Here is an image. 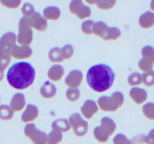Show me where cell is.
I'll list each match as a JSON object with an SVG mask.
<instances>
[{
  "instance_id": "277c9868",
  "label": "cell",
  "mask_w": 154,
  "mask_h": 144,
  "mask_svg": "<svg viewBox=\"0 0 154 144\" xmlns=\"http://www.w3.org/2000/svg\"><path fill=\"white\" fill-rule=\"evenodd\" d=\"M98 104L101 110L108 112H114L123 105L124 96L120 92H115L110 97L102 96L98 99Z\"/></svg>"
},
{
  "instance_id": "2e32d148",
  "label": "cell",
  "mask_w": 154,
  "mask_h": 144,
  "mask_svg": "<svg viewBox=\"0 0 154 144\" xmlns=\"http://www.w3.org/2000/svg\"><path fill=\"white\" fill-rule=\"evenodd\" d=\"M26 105V99L25 96L22 93H16L12 97L10 103V107L12 110L14 111H20L24 108Z\"/></svg>"
},
{
  "instance_id": "d6986e66",
  "label": "cell",
  "mask_w": 154,
  "mask_h": 144,
  "mask_svg": "<svg viewBox=\"0 0 154 144\" xmlns=\"http://www.w3.org/2000/svg\"><path fill=\"white\" fill-rule=\"evenodd\" d=\"M139 25L144 28H149L154 25V13L151 11H146L141 15L139 18Z\"/></svg>"
},
{
  "instance_id": "836d02e7",
  "label": "cell",
  "mask_w": 154,
  "mask_h": 144,
  "mask_svg": "<svg viewBox=\"0 0 154 144\" xmlns=\"http://www.w3.org/2000/svg\"><path fill=\"white\" fill-rule=\"evenodd\" d=\"M63 59H69L74 54V47L71 44H66L61 49Z\"/></svg>"
},
{
  "instance_id": "9a60e30c",
  "label": "cell",
  "mask_w": 154,
  "mask_h": 144,
  "mask_svg": "<svg viewBox=\"0 0 154 144\" xmlns=\"http://www.w3.org/2000/svg\"><path fill=\"white\" fill-rule=\"evenodd\" d=\"M129 95L136 104H141L146 101L147 98V93L144 88L134 87L129 91Z\"/></svg>"
},
{
  "instance_id": "4316f807",
  "label": "cell",
  "mask_w": 154,
  "mask_h": 144,
  "mask_svg": "<svg viewBox=\"0 0 154 144\" xmlns=\"http://www.w3.org/2000/svg\"><path fill=\"white\" fill-rule=\"evenodd\" d=\"M142 76V82L147 86H152L154 85V70H151L144 72Z\"/></svg>"
},
{
  "instance_id": "d6a6232c",
  "label": "cell",
  "mask_w": 154,
  "mask_h": 144,
  "mask_svg": "<svg viewBox=\"0 0 154 144\" xmlns=\"http://www.w3.org/2000/svg\"><path fill=\"white\" fill-rule=\"evenodd\" d=\"M21 12L23 14V16H25V17H30V16L34 14L35 10L34 7H33V5L31 3L26 2L24 3L22 8H21Z\"/></svg>"
},
{
  "instance_id": "d4e9b609",
  "label": "cell",
  "mask_w": 154,
  "mask_h": 144,
  "mask_svg": "<svg viewBox=\"0 0 154 144\" xmlns=\"http://www.w3.org/2000/svg\"><path fill=\"white\" fill-rule=\"evenodd\" d=\"M48 57L52 62H62L63 61V57L62 55L61 49L59 47H54L49 51Z\"/></svg>"
},
{
  "instance_id": "ba28073f",
  "label": "cell",
  "mask_w": 154,
  "mask_h": 144,
  "mask_svg": "<svg viewBox=\"0 0 154 144\" xmlns=\"http://www.w3.org/2000/svg\"><path fill=\"white\" fill-rule=\"evenodd\" d=\"M69 9L72 14L76 15L79 19L83 20L90 17L91 15V9L87 6L81 0H73L69 4Z\"/></svg>"
},
{
  "instance_id": "7a4b0ae2",
  "label": "cell",
  "mask_w": 154,
  "mask_h": 144,
  "mask_svg": "<svg viewBox=\"0 0 154 144\" xmlns=\"http://www.w3.org/2000/svg\"><path fill=\"white\" fill-rule=\"evenodd\" d=\"M115 74L110 66L98 64L90 68L87 73L89 86L98 92H103L112 86Z\"/></svg>"
},
{
  "instance_id": "8d00e7d4",
  "label": "cell",
  "mask_w": 154,
  "mask_h": 144,
  "mask_svg": "<svg viewBox=\"0 0 154 144\" xmlns=\"http://www.w3.org/2000/svg\"><path fill=\"white\" fill-rule=\"evenodd\" d=\"M114 144H133L130 140L128 139L124 134H118L114 136L113 140Z\"/></svg>"
},
{
  "instance_id": "44dd1931",
  "label": "cell",
  "mask_w": 154,
  "mask_h": 144,
  "mask_svg": "<svg viewBox=\"0 0 154 144\" xmlns=\"http://www.w3.org/2000/svg\"><path fill=\"white\" fill-rule=\"evenodd\" d=\"M61 12L59 8L55 6H49L44 9L43 15L44 17L46 20H57L60 17Z\"/></svg>"
},
{
  "instance_id": "8992f818",
  "label": "cell",
  "mask_w": 154,
  "mask_h": 144,
  "mask_svg": "<svg viewBox=\"0 0 154 144\" xmlns=\"http://www.w3.org/2000/svg\"><path fill=\"white\" fill-rule=\"evenodd\" d=\"M24 133L34 144H47L48 135L44 131L38 130L33 123H29L25 126Z\"/></svg>"
},
{
  "instance_id": "f1b7e54d",
  "label": "cell",
  "mask_w": 154,
  "mask_h": 144,
  "mask_svg": "<svg viewBox=\"0 0 154 144\" xmlns=\"http://www.w3.org/2000/svg\"><path fill=\"white\" fill-rule=\"evenodd\" d=\"M95 4H97L99 8L102 10H108L115 5L116 1L115 0H97L95 1Z\"/></svg>"
},
{
  "instance_id": "cb8c5ba5",
  "label": "cell",
  "mask_w": 154,
  "mask_h": 144,
  "mask_svg": "<svg viewBox=\"0 0 154 144\" xmlns=\"http://www.w3.org/2000/svg\"><path fill=\"white\" fill-rule=\"evenodd\" d=\"M142 59L148 62L154 63V48L151 46H145L141 50Z\"/></svg>"
},
{
  "instance_id": "f35d334b",
  "label": "cell",
  "mask_w": 154,
  "mask_h": 144,
  "mask_svg": "<svg viewBox=\"0 0 154 144\" xmlns=\"http://www.w3.org/2000/svg\"><path fill=\"white\" fill-rule=\"evenodd\" d=\"M144 142L147 144H154V128L150 130L148 134L145 136Z\"/></svg>"
},
{
  "instance_id": "74e56055",
  "label": "cell",
  "mask_w": 154,
  "mask_h": 144,
  "mask_svg": "<svg viewBox=\"0 0 154 144\" xmlns=\"http://www.w3.org/2000/svg\"><path fill=\"white\" fill-rule=\"evenodd\" d=\"M0 3L5 7H7L8 8H16L20 5L21 1L20 0H1Z\"/></svg>"
},
{
  "instance_id": "5b68a950",
  "label": "cell",
  "mask_w": 154,
  "mask_h": 144,
  "mask_svg": "<svg viewBox=\"0 0 154 144\" xmlns=\"http://www.w3.org/2000/svg\"><path fill=\"white\" fill-rule=\"evenodd\" d=\"M17 42L21 46H27L32 42L33 32L29 17L23 16L19 21Z\"/></svg>"
},
{
  "instance_id": "ac0fdd59",
  "label": "cell",
  "mask_w": 154,
  "mask_h": 144,
  "mask_svg": "<svg viewBox=\"0 0 154 144\" xmlns=\"http://www.w3.org/2000/svg\"><path fill=\"white\" fill-rule=\"evenodd\" d=\"M64 74V68L60 64H54L48 70V76L51 80L59 81L62 79Z\"/></svg>"
},
{
  "instance_id": "d590c367",
  "label": "cell",
  "mask_w": 154,
  "mask_h": 144,
  "mask_svg": "<svg viewBox=\"0 0 154 144\" xmlns=\"http://www.w3.org/2000/svg\"><path fill=\"white\" fill-rule=\"evenodd\" d=\"M11 56L9 53H4L0 56V69L5 70L11 62Z\"/></svg>"
},
{
  "instance_id": "4dcf8cb0",
  "label": "cell",
  "mask_w": 154,
  "mask_h": 144,
  "mask_svg": "<svg viewBox=\"0 0 154 144\" xmlns=\"http://www.w3.org/2000/svg\"><path fill=\"white\" fill-rule=\"evenodd\" d=\"M120 35H121V32L118 28H117V27H109L108 34H107L105 40H117L118 38L120 37Z\"/></svg>"
},
{
  "instance_id": "4fadbf2b",
  "label": "cell",
  "mask_w": 154,
  "mask_h": 144,
  "mask_svg": "<svg viewBox=\"0 0 154 144\" xmlns=\"http://www.w3.org/2000/svg\"><path fill=\"white\" fill-rule=\"evenodd\" d=\"M99 110L97 104L93 100H87L81 106V111L84 116L87 119L91 118Z\"/></svg>"
},
{
  "instance_id": "8fae6325",
  "label": "cell",
  "mask_w": 154,
  "mask_h": 144,
  "mask_svg": "<svg viewBox=\"0 0 154 144\" xmlns=\"http://www.w3.org/2000/svg\"><path fill=\"white\" fill-rule=\"evenodd\" d=\"M32 54V50L29 46L15 45L10 51L11 56L17 59H24L29 58Z\"/></svg>"
},
{
  "instance_id": "603a6c76",
  "label": "cell",
  "mask_w": 154,
  "mask_h": 144,
  "mask_svg": "<svg viewBox=\"0 0 154 144\" xmlns=\"http://www.w3.org/2000/svg\"><path fill=\"white\" fill-rule=\"evenodd\" d=\"M63 140V132L57 129H52L47 138L48 144H58Z\"/></svg>"
},
{
  "instance_id": "60d3db41",
  "label": "cell",
  "mask_w": 154,
  "mask_h": 144,
  "mask_svg": "<svg viewBox=\"0 0 154 144\" xmlns=\"http://www.w3.org/2000/svg\"><path fill=\"white\" fill-rule=\"evenodd\" d=\"M3 78H4V70L0 69V82L2 80Z\"/></svg>"
},
{
  "instance_id": "b9f144b4",
  "label": "cell",
  "mask_w": 154,
  "mask_h": 144,
  "mask_svg": "<svg viewBox=\"0 0 154 144\" xmlns=\"http://www.w3.org/2000/svg\"><path fill=\"white\" fill-rule=\"evenodd\" d=\"M150 8L154 11V0L151 1V2H150Z\"/></svg>"
},
{
  "instance_id": "3957f363",
  "label": "cell",
  "mask_w": 154,
  "mask_h": 144,
  "mask_svg": "<svg viewBox=\"0 0 154 144\" xmlns=\"http://www.w3.org/2000/svg\"><path fill=\"white\" fill-rule=\"evenodd\" d=\"M117 125L112 118L109 117H103L101 120V125L94 129L93 134L98 141L105 142L115 131Z\"/></svg>"
},
{
  "instance_id": "e575fe53",
  "label": "cell",
  "mask_w": 154,
  "mask_h": 144,
  "mask_svg": "<svg viewBox=\"0 0 154 144\" xmlns=\"http://www.w3.org/2000/svg\"><path fill=\"white\" fill-rule=\"evenodd\" d=\"M94 23V21L92 20H85L84 22H83L82 25H81V29L87 34H93V26Z\"/></svg>"
},
{
  "instance_id": "9c48e42d",
  "label": "cell",
  "mask_w": 154,
  "mask_h": 144,
  "mask_svg": "<svg viewBox=\"0 0 154 144\" xmlns=\"http://www.w3.org/2000/svg\"><path fill=\"white\" fill-rule=\"evenodd\" d=\"M17 36L15 33L8 32L0 38V47L6 53L10 54V51L16 45Z\"/></svg>"
},
{
  "instance_id": "1f68e13d",
  "label": "cell",
  "mask_w": 154,
  "mask_h": 144,
  "mask_svg": "<svg viewBox=\"0 0 154 144\" xmlns=\"http://www.w3.org/2000/svg\"><path fill=\"white\" fill-rule=\"evenodd\" d=\"M80 95H81V92L78 88H69L66 91V98H68V100L72 102L76 101L77 100H78Z\"/></svg>"
},
{
  "instance_id": "7bdbcfd3",
  "label": "cell",
  "mask_w": 154,
  "mask_h": 144,
  "mask_svg": "<svg viewBox=\"0 0 154 144\" xmlns=\"http://www.w3.org/2000/svg\"><path fill=\"white\" fill-rule=\"evenodd\" d=\"M4 53H6V52H5L4 51L2 50V48L0 47V56H1L2 55H3V54H4Z\"/></svg>"
},
{
  "instance_id": "e0dca14e",
  "label": "cell",
  "mask_w": 154,
  "mask_h": 144,
  "mask_svg": "<svg viewBox=\"0 0 154 144\" xmlns=\"http://www.w3.org/2000/svg\"><path fill=\"white\" fill-rule=\"evenodd\" d=\"M57 87L54 83L51 82L50 81H46L45 83L41 87L40 93L41 95L45 98H51L54 97L57 94Z\"/></svg>"
},
{
  "instance_id": "7402d4cb",
  "label": "cell",
  "mask_w": 154,
  "mask_h": 144,
  "mask_svg": "<svg viewBox=\"0 0 154 144\" xmlns=\"http://www.w3.org/2000/svg\"><path fill=\"white\" fill-rule=\"evenodd\" d=\"M51 127H52V129H57L61 132H65V133L69 131L71 129L70 123L69 120L66 118H60V119L55 120L51 124Z\"/></svg>"
},
{
  "instance_id": "7c38bea8",
  "label": "cell",
  "mask_w": 154,
  "mask_h": 144,
  "mask_svg": "<svg viewBox=\"0 0 154 144\" xmlns=\"http://www.w3.org/2000/svg\"><path fill=\"white\" fill-rule=\"evenodd\" d=\"M29 19L32 28H34L38 31H45L48 27L47 20L38 12H35L34 14L29 17Z\"/></svg>"
},
{
  "instance_id": "484cf974",
  "label": "cell",
  "mask_w": 154,
  "mask_h": 144,
  "mask_svg": "<svg viewBox=\"0 0 154 144\" xmlns=\"http://www.w3.org/2000/svg\"><path fill=\"white\" fill-rule=\"evenodd\" d=\"M14 111L10 106L8 105H1L0 106V118L4 121H8L13 118Z\"/></svg>"
},
{
  "instance_id": "5bb4252c",
  "label": "cell",
  "mask_w": 154,
  "mask_h": 144,
  "mask_svg": "<svg viewBox=\"0 0 154 144\" xmlns=\"http://www.w3.org/2000/svg\"><path fill=\"white\" fill-rule=\"evenodd\" d=\"M38 116V109L33 104L27 105L26 108L21 116V120L23 122H29L34 121Z\"/></svg>"
},
{
  "instance_id": "ab89813d",
  "label": "cell",
  "mask_w": 154,
  "mask_h": 144,
  "mask_svg": "<svg viewBox=\"0 0 154 144\" xmlns=\"http://www.w3.org/2000/svg\"><path fill=\"white\" fill-rule=\"evenodd\" d=\"M144 140H145V136L144 135H138V136H135L132 140V143H137V144H141L144 142Z\"/></svg>"
},
{
  "instance_id": "52a82bcc",
  "label": "cell",
  "mask_w": 154,
  "mask_h": 144,
  "mask_svg": "<svg viewBox=\"0 0 154 144\" xmlns=\"http://www.w3.org/2000/svg\"><path fill=\"white\" fill-rule=\"evenodd\" d=\"M69 122L77 136H83L87 134L88 130V123L83 119L81 114L73 113L69 117Z\"/></svg>"
},
{
  "instance_id": "ffe728a7",
  "label": "cell",
  "mask_w": 154,
  "mask_h": 144,
  "mask_svg": "<svg viewBox=\"0 0 154 144\" xmlns=\"http://www.w3.org/2000/svg\"><path fill=\"white\" fill-rule=\"evenodd\" d=\"M108 29H109V26H108L105 22L98 21V22H95L94 25H93V33H94L95 34L99 36V37H101L105 40L107 34H108Z\"/></svg>"
},
{
  "instance_id": "83f0119b",
  "label": "cell",
  "mask_w": 154,
  "mask_h": 144,
  "mask_svg": "<svg viewBox=\"0 0 154 144\" xmlns=\"http://www.w3.org/2000/svg\"><path fill=\"white\" fill-rule=\"evenodd\" d=\"M128 82L129 85L132 86L140 85L142 82V76L141 74L133 72L128 77Z\"/></svg>"
},
{
  "instance_id": "f546056e",
  "label": "cell",
  "mask_w": 154,
  "mask_h": 144,
  "mask_svg": "<svg viewBox=\"0 0 154 144\" xmlns=\"http://www.w3.org/2000/svg\"><path fill=\"white\" fill-rule=\"evenodd\" d=\"M143 112L147 118L154 120V103L149 102L143 106Z\"/></svg>"
},
{
  "instance_id": "30bf717a",
  "label": "cell",
  "mask_w": 154,
  "mask_h": 144,
  "mask_svg": "<svg viewBox=\"0 0 154 144\" xmlns=\"http://www.w3.org/2000/svg\"><path fill=\"white\" fill-rule=\"evenodd\" d=\"M83 80V74L80 70H72L66 77V84L72 88H78Z\"/></svg>"
},
{
  "instance_id": "6da1fadb",
  "label": "cell",
  "mask_w": 154,
  "mask_h": 144,
  "mask_svg": "<svg viewBox=\"0 0 154 144\" xmlns=\"http://www.w3.org/2000/svg\"><path fill=\"white\" fill-rule=\"evenodd\" d=\"M8 82L16 89H24L33 83L35 78V70L26 62L14 64L8 70Z\"/></svg>"
}]
</instances>
